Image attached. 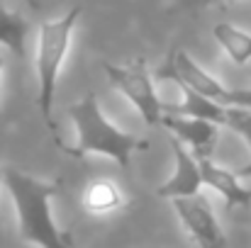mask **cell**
<instances>
[{"label":"cell","mask_w":251,"mask_h":248,"mask_svg":"<svg viewBox=\"0 0 251 248\" xmlns=\"http://www.w3.org/2000/svg\"><path fill=\"white\" fill-rule=\"evenodd\" d=\"M2 182L12 197L20 239L39 248H76L56 226L51 200L61 192V180H37L27 173L7 168Z\"/></svg>","instance_id":"obj_1"},{"label":"cell","mask_w":251,"mask_h":248,"mask_svg":"<svg viewBox=\"0 0 251 248\" xmlns=\"http://www.w3.org/2000/svg\"><path fill=\"white\" fill-rule=\"evenodd\" d=\"M69 117L76 127V144L64 146L61 151H66L76 158H83L88 154H100L125 168V165H129L132 154L144 151L149 146L147 139H139V136H132V134L117 129L102 112L95 92H85L81 100H76L69 107Z\"/></svg>","instance_id":"obj_2"},{"label":"cell","mask_w":251,"mask_h":248,"mask_svg":"<svg viewBox=\"0 0 251 248\" xmlns=\"http://www.w3.org/2000/svg\"><path fill=\"white\" fill-rule=\"evenodd\" d=\"M83 15L81 5H74L66 15L44 20L37 32V51H34V66H37V105L44 117V124L49 134L59 141V127L54 119V92H56V81L61 73V66L69 56L74 29L78 17Z\"/></svg>","instance_id":"obj_3"},{"label":"cell","mask_w":251,"mask_h":248,"mask_svg":"<svg viewBox=\"0 0 251 248\" xmlns=\"http://www.w3.org/2000/svg\"><path fill=\"white\" fill-rule=\"evenodd\" d=\"M102 71H105L110 85L132 102V107L139 112V117L149 127H161V119L166 114V102L156 92V85H154V78L149 73V66H147L144 56L134 59L132 64H110V61H105Z\"/></svg>","instance_id":"obj_4"},{"label":"cell","mask_w":251,"mask_h":248,"mask_svg":"<svg viewBox=\"0 0 251 248\" xmlns=\"http://www.w3.org/2000/svg\"><path fill=\"white\" fill-rule=\"evenodd\" d=\"M183 229L188 231V236L193 239V244L198 248H227V234L220 224V219L215 217L210 202L205 195H193V197H178L171 200Z\"/></svg>","instance_id":"obj_5"},{"label":"cell","mask_w":251,"mask_h":248,"mask_svg":"<svg viewBox=\"0 0 251 248\" xmlns=\"http://www.w3.org/2000/svg\"><path fill=\"white\" fill-rule=\"evenodd\" d=\"M166 76L178 78L190 90H195V92H200V95H205L215 102H222V105H225L227 92H229L227 85H222L215 76H210L185 49H171L166 64L159 68V78H166Z\"/></svg>","instance_id":"obj_6"},{"label":"cell","mask_w":251,"mask_h":248,"mask_svg":"<svg viewBox=\"0 0 251 248\" xmlns=\"http://www.w3.org/2000/svg\"><path fill=\"white\" fill-rule=\"evenodd\" d=\"M168 139H171V151H173L176 168H173V175L168 178L166 182L154 190V195L161 197V200L193 197V195H198V192L205 187L200 161H198V156H195L183 141H178L173 134H168Z\"/></svg>","instance_id":"obj_7"},{"label":"cell","mask_w":251,"mask_h":248,"mask_svg":"<svg viewBox=\"0 0 251 248\" xmlns=\"http://www.w3.org/2000/svg\"><path fill=\"white\" fill-rule=\"evenodd\" d=\"M161 127L183 141L198 158H212L217 141H220V124L200 117H183V114H164Z\"/></svg>","instance_id":"obj_8"},{"label":"cell","mask_w":251,"mask_h":248,"mask_svg":"<svg viewBox=\"0 0 251 248\" xmlns=\"http://www.w3.org/2000/svg\"><path fill=\"white\" fill-rule=\"evenodd\" d=\"M129 204L125 187H120L112 178H90L81 192V207L90 217H110Z\"/></svg>","instance_id":"obj_9"},{"label":"cell","mask_w":251,"mask_h":248,"mask_svg":"<svg viewBox=\"0 0 251 248\" xmlns=\"http://www.w3.org/2000/svg\"><path fill=\"white\" fill-rule=\"evenodd\" d=\"M200 161V170H202V180H205V187L215 190L227 209H234V207H247L251 202V190H247L242 185V178L232 170H227L225 165H217L212 158H198Z\"/></svg>","instance_id":"obj_10"},{"label":"cell","mask_w":251,"mask_h":248,"mask_svg":"<svg viewBox=\"0 0 251 248\" xmlns=\"http://www.w3.org/2000/svg\"><path fill=\"white\" fill-rule=\"evenodd\" d=\"M212 37L234 66L251 64V32L232 24V22H217L212 27Z\"/></svg>","instance_id":"obj_11"},{"label":"cell","mask_w":251,"mask_h":248,"mask_svg":"<svg viewBox=\"0 0 251 248\" xmlns=\"http://www.w3.org/2000/svg\"><path fill=\"white\" fill-rule=\"evenodd\" d=\"M29 24L22 15L0 7V46H5L12 56H25Z\"/></svg>","instance_id":"obj_12"},{"label":"cell","mask_w":251,"mask_h":248,"mask_svg":"<svg viewBox=\"0 0 251 248\" xmlns=\"http://www.w3.org/2000/svg\"><path fill=\"white\" fill-rule=\"evenodd\" d=\"M225 127H227V129H232L234 134H239V136L247 141V146L251 149V107L227 105Z\"/></svg>","instance_id":"obj_13"},{"label":"cell","mask_w":251,"mask_h":248,"mask_svg":"<svg viewBox=\"0 0 251 248\" xmlns=\"http://www.w3.org/2000/svg\"><path fill=\"white\" fill-rule=\"evenodd\" d=\"M225 105H239V107H251V88H239V90H232V88H229Z\"/></svg>","instance_id":"obj_14"},{"label":"cell","mask_w":251,"mask_h":248,"mask_svg":"<svg viewBox=\"0 0 251 248\" xmlns=\"http://www.w3.org/2000/svg\"><path fill=\"white\" fill-rule=\"evenodd\" d=\"M237 175H239L242 180H247V178H251V161H249V163H244V165H242V168L237 170Z\"/></svg>","instance_id":"obj_15"},{"label":"cell","mask_w":251,"mask_h":248,"mask_svg":"<svg viewBox=\"0 0 251 248\" xmlns=\"http://www.w3.org/2000/svg\"><path fill=\"white\" fill-rule=\"evenodd\" d=\"M198 2H207V0H180V7H188V5H198ZM225 2H234V0H225Z\"/></svg>","instance_id":"obj_16"},{"label":"cell","mask_w":251,"mask_h":248,"mask_svg":"<svg viewBox=\"0 0 251 248\" xmlns=\"http://www.w3.org/2000/svg\"><path fill=\"white\" fill-rule=\"evenodd\" d=\"M5 46H0V73H2V68H5V51H2Z\"/></svg>","instance_id":"obj_17"},{"label":"cell","mask_w":251,"mask_h":248,"mask_svg":"<svg viewBox=\"0 0 251 248\" xmlns=\"http://www.w3.org/2000/svg\"><path fill=\"white\" fill-rule=\"evenodd\" d=\"M2 175H5V170H0V182H2Z\"/></svg>","instance_id":"obj_18"},{"label":"cell","mask_w":251,"mask_h":248,"mask_svg":"<svg viewBox=\"0 0 251 248\" xmlns=\"http://www.w3.org/2000/svg\"><path fill=\"white\" fill-rule=\"evenodd\" d=\"M29 2H32V5H34V7H37V0H29Z\"/></svg>","instance_id":"obj_19"}]
</instances>
